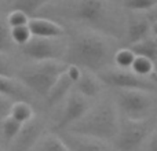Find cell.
Instances as JSON below:
<instances>
[{
	"label": "cell",
	"mask_w": 157,
	"mask_h": 151,
	"mask_svg": "<svg viewBox=\"0 0 157 151\" xmlns=\"http://www.w3.org/2000/svg\"><path fill=\"white\" fill-rule=\"evenodd\" d=\"M36 17L54 21L66 18L92 28L97 33H106L119 29L113 8L108 0H65L59 4H47Z\"/></svg>",
	"instance_id": "6da1fadb"
},
{
	"label": "cell",
	"mask_w": 157,
	"mask_h": 151,
	"mask_svg": "<svg viewBox=\"0 0 157 151\" xmlns=\"http://www.w3.org/2000/svg\"><path fill=\"white\" fill-rule=\"evenodd\" d=\"M112 43L101 33H78L66 43L63 62L90 73H99L108 69L114 57Z\"/></svg>",
	"instance_id": "7a4b0ae2"
},
{
	"label": "cell",
	"mask_w": 157,
	"mask_h": 151,
	"mask_svg": "<svg viewBox=\"0 0 157 151\" xmlns=\"http://www.w3.org/2000/svg\"><path fill=\"white\" fill-rule=\"evenodd\" d=\"M120 118L113 103L103 102L90 109L83 118L68 128L72 135L84 136L95 140H112L119 132Z\"/></svg>",
	"instance_id": "3957f363"
},
{
	"label": "cell",
	"mask_w": 157,
	"mask_h": 151,
	"mask_svg": "<svg viewBox=\"0 0 157 151\" xmlns=\"http://www.w3.org/2000/svg\"><path fill=\"white\" fill-rule=\"evenodd\" d=\"M66 63L63 61H41L18 72V80L30 92L46 99L48 91L57 78L65 72Z\"/></svg>",
	"instance_id": "277c9868"
},
{
	"label": "cell",
	"mask_w": 157,
	"mask_h": 151,
	"mask_svg": "<svg viewBox=\"0 0 157 151\" xmlns=\"http://www.w3.org/2000/svg\"><path fill=\"white\" fill-rule=\"evenodd\" d=\"M117 107L128 120H147L153 109L150 92L139 89H117Z\"/></svg>",
	"instance_id": "5b68a950"
},
{
	"label": "cell",
	"mask_w": 157,
	"mask_h": 151,
	"mask_svg": "<svg viewBox=\"0 0 157 151\" xmlns=\"http://www.w3.org/2000/svg\"><path fill=\"white\" fill-rule=\"evenodd\" d=\"M102 84L117 89H139L146 92H157V84L149 77L136 76L130 69L108 68L95 74Z\"/></svg>",
	"instance_id": "8992f818"
},
{
	"label": "cell",
	"mask_w": 157,
	"mask_h": 151,
	"mask_svg": "<svg viewBox=\"0 0 157 151\" xmlns=\"http://www.w3.org/2000/svg\"><path fill=\"white\" fill-rule=\"evenodd\" d=\"M62 37H32L21 46L22 54L33 62L41 61H62L66 51V43Z\"/></svg>",
	"instance_id": "52a82bcc"
},
{
	"label": "cell",
	"mask_w": 157,
	"mask_h": 151,
	"mask_svg": "<svg viewBox=\"0 0 157 151\" xmlns=\"http://www.w3.org/2000/svg\"><path fill=\"white\" fill-rule=\"evenodd\" d=\"M150 133V125L147 120H128L120 121L119 132H117L116 144L120 151H134L136 150Z\"/></svg>",
	"instance_id": "ba28073f"
},
{
	"label": "cell",
	"mask_w": 157,
	"mask_h": 151,
	"mask_svg": "<svg viewBox=\"0 0 157 151\" xmlns=\"http://www.w3.org/2000/svg\"><path fill=\"white\" fill-rule=\"evenodd\" d=\"M91 109L90 105V99L84 98L78 92H71L66 96L65 107H63L62 116H61L59 121H58V128L61 129H66L75 122H77L80 118L86 116V113Z\"/></svg>",
	"instance_id": "9c48e42d"
},
{
	"label": "cell",
	"mask_w": 157,
	"mask_h": 151,
	"mask_svg": "<svg viewBox=\"0 0 157 151\" xmlns=\"http://www.w3.org/2000/svg\"><path fill=\"white\" fill-rule=\"evenodd\" d=\"M41 131H43V125L35 120H30L29 122L24 124L15 139L11 142L14 143L13 151H30L40 138Z\"/></svg>",
	"instance_id": "30bf717a"
},
{
	"label": "cell",
	"mask_w": 157,
	"mask_h": 151,
	"mask_svg": "<svg viewBox=\"0 0 157 151\" xmlns=\"http://www.w3.org/2000/svg\"><path fill=\"white\" fill-rule=\"evenodd\" d=\"M28 28L30 30V35L35 37H63L66 35L61 24L40 17L29 18Z\"/></svg>",
	"instance_id": "8fae6325"
},
{
	"label": "cell",
	"mask_w": 157,
	"mask_h": 151,
	"mask_svg": "<svg viewBox=\"0 0 157 151\" xmlns=\"http://www.w3.org/2000/svg\"><path fill=\"white\" fill-rule=\"evenodd\" d=\"M152 22L145 17H130L125 21L124 35L128 41V46L146 39L152 35Z\"/></svg>",
	"instance_id": "7c38bea8"
},
{
	"label": "cell",
	"mask_w": 157,
	"mask_h": 151,
	"mask_svg": "<svg viewBox=\"0 0 157 151\" xmlns=\"http://www.w3.org/2000/svg\"><path fill=\"white\" fill-rule=\"evenodd\" d=\"M0 95L15 102L18 100L30 102V98H32V92L18 78L4 77V76H0Z\"/></svg>",
	"instance_id": "4fadbf2b"
},
{
	"label": "cell",
	"mask_w": 157,
	"mask_h": 151,
	"mask_svg": "<svg viewBox=\"0 0 157 151\" xmlns=\"http://www.w3.org/2000/svg\"><path fill=\"white\" fill-rule=\"evenodd\" d=\"M72 87H75V83L71 80V77L66 74V72H63V73L57 78V81L54 83V85L51 87V89H50L48 94H47V96H46L47 105L48 106L58 105L61 100H63L72 92Z\"/></svg>",
	"instance_id": "5bb4252c"
},
{
	"label": "cell",
	"mask_w": 157,
	"mask_h": 151,
	"mask_svg": "<svg viewBox=\"0 0 157 151\" xmlns=\"http://www.w3.org/2000/svg\"><path fill=\"white\" fill-rule=\"evenodd\" d=\"M75 88H76V92L83 95L84 98L92 99V98H97L99 95L101 89H102V83L94 73L81 70V76L75 83Z\"/></svg>",
	"instance_id": "9a60e30c"
},
{
	"label": "cell",
	"mask_w": 157,
	"mask_h": 151,
	"mask_svg": "<svg viewBox=\"0 0 157 151\" xmlns=\"http://www.w3.org/2000/svg\"><path fill=\"white\" fill-rule=\"evenodd\" d=\"M128 48L135 54V57L147 58L155 63V66L157 65V36L150 35L144 40L128 46Z\"/></svg>",
	"instance_id": "2e32d148"
},
{
	"label": "cell",
	"mask_w": 157,
	"mask_h": 151,
	"mask_svg": "<svg viewBox=\"0 0 157 151\" xmlns=\"http://www.w3.org/2000/svg\"><path fill=\"white\" fill-rule=\"evenodd\" d=\"M71 144H68L72 151H109L105 144L101 143V140L84 138V136L72 135L69 139Z\"/></svg>",
	"instance_id": "e0dca14e"
},
{
	"label": "cell",
	"mask_w": 157,
	"mask_h": 151,
	"mask_svg": "<svg viewBox=\"0 0 157 151\" xmlns=\"http://www.w3.org/2000/svg\"><path fill=\"white\" fill-rule=\"evenodd\" d=\"M50 3V0H13L11 10H18L26 14L29 18L37 15V13Z\"/></svg>",
	"instance_id": "ac0fdd59"
},
{
	"label": "cell",
	"mask_w": 157,
	"mask_h": 151,
	"mask_svg": "<svg viewBox=\"0 0 157 151\" xmlns=\"http://www.w3.org/2000/svg\"><path fill=\"white\" fill-rule=\"evenodd\" d=\"M8 116H11L14 120L19 121L21 124H26L30 120H33V109L30 106L29 102H22V100H18V102H14L10 107V111H8Z\"/></svg>",
	"instance_id": "d6986e66"
},
{
	"label": "cell",
	"mask_w": 157,
	"mask_h": 151,
	"mask_svg": "<svg viewBox=\"0 0 157 151\" xmlns=\"http://www.w3.org/2000/svg\"><path fill=\"white\" fill-rule=\"evenodd\" d=\"M130 70L136 76L141 77H152V74L156 72V66L152 61H149L147 58L144 57H135L132 65H131Z\"/></svg>",
	"instance_id": "ffe728a7"
},
{
	"label": "cell",
	"mask_w": 157,
	"mask_h": 151,
	"mask_svg": "<svg viewBox=\"0 0 157 151\" xmlns=\"http://www.w3.org/2000/svg\"><path fill=\"white\" fill-rule=\"evenodd\" d=\"M22 125L19 121L14 120L11 116H6L2 121V131H3V138L6 139V142L11 143V142L15 139V136L18 135V132L21 131Z\"/></svg>",
	"instance_id": "44dd1931"
},
{
	"label": "cell",
	"mask_w": 157,
	"mask_h": 151,
	"mask_svg": "<svg viewBox=\"0 0 157 151\" xmlns=\"http://www.w3.org/2000/svg\"><path fill=\"white\" fill-rule=\"evenodd\" d=\"M134 59H135V54L128 47H125V48H120L114 52L113 63L119 69H130Z\"/></svg>",
	"instance_id": "7402d4cb"
},
{
	"label": "cell",
	"mask_w": 157,
	"mask_h": 151,
	"mask_svg": "<svg viewBox=\"0 0 157 151\" xmlns=\"http://www.w3.org/2000/svg\"><path fill=\"white\" fill-rule=\"evenodd\" d=\"M15 44L11 40L10 35V26L7 25L6 19L0 18V54H8L13 50Z\"/></svg>",
	"instance_id": "603a6c76"
},
{
	"label": "cell",
	"mask_w": 157,
	"mask_h": 151,
	"mask_svg": "<svg viewBox=\"0 0 157 151\" xmlns=\"http://www.w3.org/2000/svg\"><path fill=\"white\" fill-rule=\"evenodd\" d=\"M157 6V0H123V7L134 13L149 11Z\"/></svg>",
	"instance_id": "cb8c5ba5"
},
{
	"label": "cell",
	"mask_w": 157,
	"mask_h": 151,
	"mask_svg": "<svg viewBox=\"0 0 157 151\" xmlns=\"http://www.w3.org/2000/svg\"><path fill=\"white\" fill-rule=\"evenodd\" d=\"M10 35H11V40H13V43L17 44V46H19V47L24 46L25 43H28V41H29V39L32 37L28 25L10 28Z\"/></svg>",
	"instance_id": "d4e9b609"
},
{
	"label": "cell",
	"mask_w": 157,
	"mask_h": 151,
	"mask_svg": "<svg viewBox=\"0 0 157 151\" xmlns=\"http://www.w3.org/2000/svg\"><path fill=\"white\" fill-rule=\"evenodd\" d=\"M43 151H72L69 146L57 136H47L43 142Z\"/></svg>",
	"instance_id": "484cf974"
},
{
	"label": "cell",
	"mask_w": 157,
	"mask_h": 151,
	"mask_svg": "<svg viewBox=\"0 0 157 151\" xmlns=\"http://www.w3.org/2000/svg\"><path fill=\"white\" fill-rule=\"evenodd\" d=\"M6 22L10 28H15V26H24V25H28L29 22V17L26 14H24L22 11L18 10H11L8 13L7 18H6Z\"/></svg>",
	"instance_id": "4316f807"
},
{
	"label": "cell",
	"mask_w": 157,
	"mask_h": 151,
	"mask_svg": "<svg viewBox=\"0 0 157 151\" xmlns=\"http://www.w3.org/2000/svg\"><path fill=\"white\" fill-rule=\"evenodd\" d=\"M0 76H4V77H14L13 65H11L10 59H8L4 54H0Z\"/></svg>",
	"instance_id": "83f0119b"
},
{
	"label": "cell",
	"mask_w": 157,
	"mask_h": 151,
	"mask_svg": "<svg viewBox=\"0 0 157 151\" xmlns=\"http://www.w3.org/2000/svg\"><path fill=\"white\" fill-rule=\"evenodd\" d=\"M11 105H13V102H11L8 98L0 95V116H3V114H6V116H7L8 111H10Z\"/></svg>",
	"instance_id": "f1b7e54d"
},
{
	"label": "cell",
	"mask_w": 157,
	"mask_h": 151,
	"mask_svg": "<svg viewBox=\"0 0 157 151\" xmlns=\"http://www.w3.org/2000/svg\"><path fill=\"white\" fill-rule=\"evenodd\" d=\"M145 151H157V131L150 135L149 142H147L146 147H145Z\"/></svg>",
	"instance_id": "f546056e"
},
{
	"label": "cell",
	"mask_w": 157,
	"mask_h": 151,
	"mask_svg": "<svg viewBox=\"0 0 157 151\" xmlns=\"http://www.w3.org/2000/svg\"><path fill=\"white\" fill-rule=\"evenodd\" d=\"M150 29H152V35L157 36V19L152 21V26H150Z\"/></svg>",
	"instance_id": "4dcf8cb0"
},
{
	"label": "cell",
	"mask_w": 157,
	"mask_h": 151,
	"mask_svg": "<svg viewBox=\"0 0 157 151\" xmlns=\"http://www.w3.org/2000/svg\"><path fill=\"white\" fill-rule=\"evenodd\" d=\"M152 80H153V81H155V83L157 84V70H156V72H155V73H153V74H152Z\"/></svg>",
	"instance_id": "1f68e13d"
},
{
	"label": "cell",
	"mask_w": 157,
	"mask_h": 151,
	"mask_svg": "<svg viewBox=\"0 0 157 151\" xmlns=\"http://www.w3.org/2000/svg\"><path fill=\"white\" fill-rule=\"evenodd\" d=\"M156 70H157V65H156Z\"/></svg>",
	"instance_id": "d6a6232c"
},
{
	"label": "cell",
	"mask_w": 157,
	"mask_h": 151,
	"mask_svg": "<svg viewBox=\"0 0 157 151\" xmlns=\"http://www.w3.org/2000/svg\"><path fill=\"white\" fill-rule=\"evenodd\" d=\"M0 4H2V0H0Z\"/></svg>",
	"instance_id": "836d02e7"
}]
</instances>
